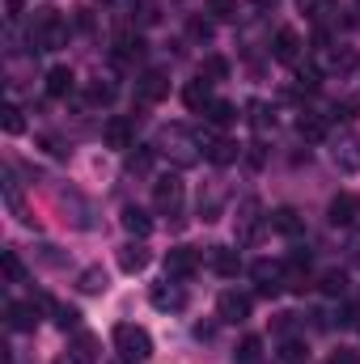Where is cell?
I'll use <instances>...</instances> for the list:
<instances>
[{"label": "cell", "mask_w": 360, "mask_h": 364, "mask_svg": "<svg viewBox=\"0 0 360 364\" xmlns=\"http://www.w3.org/2000/svg\"><path fill=\"white\" fill-rule=\"evenodd\" d=\"M68 43V21L55 9H38L30 17V47L34 51H60Z\"/></svg>", "instance_id": "1"}, {"label": "cell", "mask_w": 360, "mask_h": 364, "mask_svg": "<svg viewBox=\"0 0 360 364\" xmlns=\"http://www.w3.org/2000/svg\"><path fill=\"white\" fill-rule=\"evenodd\" d=\"M157 149L162 153H170L174 157V166H195L199 161V149H203V136H195V132H186L182 123H174V127H166L162 132V140H157Z\"/></svg>", "instance_id": "2"}, {"label": "cell", "mask_w": 360, "mask_h": 364, "mask_svg": "<svg viewBox=\"0 0 360 364\" xmlns=\"http://www.w3.org/2000/svg\"><path fill=\"white\" fill-rule=\"evenodd\" d=\"M110 339H115V348H119V356H123V360H136V364H140V360H149V356H153V335H149L144 326L119 322Z\"/></svg>", "instance_id": "3"}, {"label": "cell", "mask_w": 360, "mask_h": 364, "mask_svg": "<svg viewBox=\"0 0 360 364\" xmlns=\"http://www.w3.org/2000/svg\"><path fill=\"white\" fill-rule=\"evenodd\" d=\"M331 161H335L344 174H360V136L356 132H339V136H335Z\"/></svg>", "instance_id": "4"}, {"label": "cell", "mask_w": 360, "mask_h": 364, "mask_svg": "<svg viewBox=\"0 0 360 364\" xmlns=\"http://www.w3.org/2000/svg\"><path fill=\"white\" fill-rule=\"evenodd\" d=\"M153 203L166 216H182V182L179 178H157L153 182Z\"/></svg>", "instance_id": "5"}, {"label": "cell", "mask_w": 360, "mask_h": 364, "mask_svg": "<svg viewBox=\"0 0 360 364\" xmlns=\"http://www.w3.org/2000/svg\"><path fill=\"white\" fill-rule=\"evenodd\" d=\"M250 275H255V284H259L263 296H280V292H284V267H280V263L259 259V263H250Z\"/></svg>", "instance_id": "6"}, {"label": "cell", "mask_w": 360, "mask_h": 364, "mask_svg": "<svg viewBox=\"0 0 360 364\" xmlns=\"http://www.w3.org/2000/svg\"><path fill=\"white\" fill-rule=\"evenodd\" d=\"M102 140H106V149H136V123L123 119V114H115V119H106Z\"/></svg>", "instance_id": "7"}, {"label": "cell", "mask_w": 360, "mask_h": 364, "mask_svg": "<svg viewBox=\"0 0 360 364\" xmlns=\"http://www.w3.org/2000/svg\"><path fill=\"white\" fill-rule=\"evenodd\" d=\"M216 318L229 322V326L246 322V318H250V296H246V292H221V301H216Z\"/></svg>", "instance_id": "8"}, {"label": "cell", "mask_w": 360, "mask_h": 364, "mask_svg": "<svg viewBox=\"0 0 360 364\" xmlns=\"http://www.w3.org/2000/svg\"><path fill=\"white\" fill-rule=\"evenodd\" d=\"M195 272H199V250L174 246V250L166 255V275H170V279H191Z\"/></svg>", "instance_id": "9"}, {"label": "cell", "mask_w": 360, "mask_h": 364, "mask_svg": "<svg viewBox=\"0 0 360 364\" xmlns=\"http://www.w3.org/2000/svg\"><path fill=\"white\" fill-rule=\"evenodd\" d=\"M149 301H153V309H162V314H179V309H186V292H182L179 284H153L149 288Z\"/></svg>", "instance_id": "10"}, {"label": "cell", "mask_w": 360, "mask_h": 364, "mask_svg": "<svg viewBox=\"0 0 360 364\" xmlns=\"http://www.w3.org/2000/svg\"><path fill=\"white\" fill-rule=\"evenodd\" d=\"M203 157H208L212 166H233V161L242 157V149H238V140H229V136H203Z\"/></svg>", "instance_id": "11"}, {"label": "cell", "mask_w": 360, "mask_h": 364, "mask_svg": "<svg viewBox=\"0 0 360 364\" xmlns=\"http://www.w3.org/2000/svg\"><path fill=\"white\" fill-rule=\"evenodd\" d=\"M271 55H275L280 64H297V60H301V34H297L292 26L275 30V38H271Z\"/></svg>", "instance_id": "12"}, {"label": "cell", "mask_w": 360, "mask_h": 364, "mask_svg": "<svg viewBox=\"0 0 360 364\" xmlns=\"http://www.w3.org/2000/svg\"><path fill=\"white\" fill-rule=\"evenodd\" d=\"M280 267H284V288H297L301 292L309 284V250H292Z\"/></svg>", "instance_id": "13"}, {"label": "cell", "mask_w": 360, "mask_h": 364, "mask_svg": "<svg viewBox=\"0 0 360 364\" xmlns=\"http://www.w3.org/2000/svg\"><path fill=\"white\" fill-rule=\"evenodd\" d=\"M136 97L144 102V106H153V102H162V97H170V77L166 73H144L140 81H136Z\"/></svg>", "instance_id": "14"}, {"label": "cell", "mask_w": 360, "mask_h": 364, "mask_svg": "<svg viewBox=\"0 0 360 364\" xmlns=\"http://www.w3.org/2000/svg\"><path fill=\"white\" fill-rule=\"evenodd\" d=\"M119 220H123V229H127L136 242H144V237L153 233V216H149L144 208H136V203H127V208L119 212Z\"/></svg>", "instance_id": "15"}, {"label": "cell", "mask_w": 360, "mask_h": 364, "mask_svg": "<svg viewBox=\"0 0 360 364\" xmlns=\"http://www.w3.org/2000/svg\"><path fill=\"white\" fill-rule=\"evenodd\" d=\"M149 259H153V255H149L144 242H127V246L119 250V267H123L127 275H140L144 267H149Z\"/></svg>", "instance_id": "16"}, {"label": "cell", "mask_w": 360, "mask_h": 364, "mask_svg": "<svg viewBox=\"0 0 360 364\" xmlns=\"http://www.w3.org/2000/svg\"><path fill=\"white\" fill-rule=\"evenodd\" d=\"M182 102H186L191 110H208V106L216 102V97H212V81H208V77H195V81H186Z\"/></svg>", "instance_id": "17"}, {"label": "cell", "mask_w": 360, "mask_h": 364, "mask_svg": "<svg viewBox=\"0 0 360 364\" xmlns=\"http://www.w3.org/2000/svg\"><path fill=\"white\" fill-rule=\"evenodd\" d=\"M208 263H212V272L225 275V279H233V275L242 272V259H238V250H225V246H212V250H208Z\"/></svg>", "instance_id": "18"}, {"label": "cell", "mask_w": 360, "mask_h": 364, "mask_svg": "<svg viewBox=\"0 0 360 364\" xmlns=\"http://www.w3.org/2000/svg\"><path fill=\"white\" fill-rule=\"evenodd\" d=\"M140 55H144V38L132 34V30H123V34L115 38V60H119V64H136Z\"/></svg>", "instance_id": "19"}, {"label": "cell", "mask_w": 360, "mask_h": 364, "mask_svg": "<svg viewBox=\"0 0 360 364\" xmlns=\"http://www.w3.org/2000/svg\"><path fill=\"white\" fill-rule=\"evenodd\" d=\"M322 64H327V73L348 77V73L356 68V51H352V47H327V51H322Z\"/></svg>", "instance_id": "20"}, {"label": "cell", "mask_w": 360, "mask_h": 364, "mask_svg": "<svg viewBox=\"0 0 360 364\" xmlns=\"http://www.w3.org/2000/svg\"><path fill=\"white\" fill-rule=\"evenodd\" d=\"M238 237L250 246L259 237V203L255 199H242V216H238Z\"/></svg>", "instance_id": "21"}, {"label": "cell", "mask_w": 360, "mask_h": 364, "mask_svg": "<svg viewBox=\"0 0 360 364\" xmlns=\"http://www.w3.org/2000/svg\"><path fill=\"white\" fill-rule=\"evenodd\" d=\"M327 220H331L335 229H339V225H352V220H356V199H352V195H335L331 208H327Z\"/></svg>", "instance_id": "22"}, {"label": "cell", "mask_w": 360, "mask_h": 364, "mask_svg": "<svg viewBox=\"0 0 360 364\" xmlns=\"http://www.w3.org/2000/svg\"><path fill=\"white\" fill-rule=\"evenodd\" d=\"M268 225L275 233H284V237H297L301 233V216H297V208H275L268 216Z\"/></svg>", "instance_id": "23"}, {"label": "cell", "mask_w": 360, "mask_h": 364, "mask_svg": "<svg viewBox=\"0 0 360 364\" xmlns=\"http://www.w3.org/2000/svg\"><path fill=\"white\" fill-rule=\"evenodd\" d=\"M297 132H301V140L318 144V140H327V119H322V114H314V110H305V114L297 119Z\"/></svg>", "instance_id": "24"}, {"label": "cell", "mask_w": 360, "mask_h": 364, "mask_svg": "<svg viewBox=\"0 0 360 364\" xmlns=\"http://www.w3.org/2000/svg\"><path fill=\"white\" fill-rule=\"evenodd\" d=\"M9 326H13V331H34V326H38V301H30V305H9Z\"/></svg>", "instance_id": "25"}, {"label": "cell", "mask_w": 360, "mask_h": 364, "mask_svg": "<svg viewBox=\"0 0 360 364\" xmlns=\"http://www.w3.org/2000/svg\"><path fill=\"white\" fill-rule=\"evenodd\" d=\"M203 119H208L212 127H229V123H238V106H233V102H225V97H216V102L203 110Z\"/></svg>", "instance_id": "26"}, {"label": "cell", "mask_w": 360, "mask_h": 364, "mask_svg": "<svg viewBox=\"0 0 360 364\" xmlns=\"http://www.w3.org/2000/svg\"><path fill=\"white\" fill-rule=\"evenodd\" d=\"M73 90H77L73 68H51V73H47V93H51V97H68Z\"/></svg>", "instance_id": "27"}, {"label": "cell", "mask_w": 360, "mask_h": 364, "mask_svg": "<svg viewBox=\"0 0 360 364\" xmlns=\"http://www.w3.org/2000/svg\"><path fill=\"white\" fill-rule=\"evenodd\" d=\"M153 161H157V149L136 144V149L127 153V174H149V170H153Z\"/></svg>", "instance_id": "28"}, {"label": "cell", "mask_w": 360, "mask_h": 364, "mask_svg": "<svg viewBox=\"0 0 360 364\" xmlns=\"http://www.w3.org/2000/svg\"><path fill=\"white\" fill-rule=\"evenodd\" d=\"M106 284H110V279H106L102 267H85V272L77 275V288H81L85 296H102V292H106Z\"/></svg>", "instance_id": "29"}, {"label": "cell", "mask_w": 360, "mask_h": 364, "mask_svg": "<svg viewBox=\"0 0 360 364\" xmlns=\"http://www.w3.org/2000/svg\"><path fill=\"white\" fill-rule=\"evenodd\" d=\"M318 81H322V73H318V68H305V64H297L288 93H314V90H318Z\"/></svg>", "instance_id": "30"}, {"label": "cell", "mask_w": 360, "mask_h": 364, "mask_svg": "<svg viewBox=\"0 0 360 364\" xmlns=\"http://www.w3.org/2000/svg\"><path fill=\"white\" fill-rule=\"evenodd\" d=\"M233 360H238V364H259V360H263V339H259V335H246V339L238 343Z\"/></svg>", "instance_id": "31"}, {"label": "cell", "mask_w": 360, "mask_h": 364, "mask_svg": "<svg viewBox=\"0 0 360 364\" xmlns=\"http://www.w3.org/2000/svg\"><path fill=\"white\" fill-rule=\"evenodd\" d=\"M73 364H97V339H93V335H77V343H73Z\"/></svg>", "instance_id": "32"}, {"label": "cell", "mask_w": 360, "mask_h": 364, "mask_svg": "<svg viewBox=\"0 0 360 364\" xmlns=\"http://www.w3.org/2000/svg\"><path fill=\"white\" fill-rule=\"evenodd\" d=\"M203 13H212V21H238V0H203Z\"/></svg>", "instance_id": "33"}, {"label": "cell", "mask_w": 360, "mask_h": 364, "mask_svg": "<svg viewBox=\"0 0 360 364\" xmlns=\"http://www.w3.org/2000/svg\"><path fill=\"white\" fill-rule=\"evenodd\" d=\"M0 272H4V279H9V284H21V275H26V267H21V255H17V250H4V255H0Z\"/></svg>", "instance_id": "34"}, {"label": "cell", "mask_w": 360, "mask_h": 364, "mask_svg": "<svg viewBox=\"0 0 360 364\" xmlns=\"http://www.w3.org/2000/svg\"><path fill=\"white\" fill-rule=\"evenodd\" d=\"M250 123H255V132H268V127H275V110L268 102H250Z\"/></svg>", "instance_id": "35"}, {"label": "cell", "mask_w": 360, "mask_h": 364, "mask_svg": "<svg viewBox=\"0 0 360 364\" xmlns=\"http://www.w3.org/2000/svg\"><path fill=\"white\" fill-rule=\"evenodd\" d=\"M199 77H208L212 85H216V81H225V77H229V60H225V55H208V60H203V73H199Z\"/></svg>", "instance_id": "36"}, {"label": "cell", "mask_w": 360, "mask_h": 364, "mask_svg": "<svg viewBox=\"0 0 360 364\" xmlns=\"http://www.w3.org/2000/svg\"><path fill=\"white\" fill-rule=\"evenodd\" d=\"M297 9H301L305 17H314V21H327L335 4H331V0H297Z\"/></svg>", "instance_id": "37"}, {"label": "cell", "mask_w": 360, "mask_h": 364, "mask_svg": "<svg viewBox=\"0 0 360 364\" xmlns=\"http://www.w3.org/2000/svg\"><path fill=\"white\" fill-rule=\"evenodd\" d=\"M356 110H360V102H356V97H344V102H331V114H327V119L352 123V119H356Z\"/></svg>", "instance_id": "38"}, {"label": "cell", "mask_w": 360, "mask_h": 364, "mask_svg": "<svg viewBox=\"0 0 360 364\" xmlns=\"http://www.w3.org/2000/svg\"><path fill=\"white\" fill-rule=\"evenodd\" d=\"M322 292H327V296H344V292H348V275L339 272V267L327 272L322 275Z\"/></svg>", "instance_id": "39"}, {"label": "cell", "mask_w": 360, "mask_h": 364, "mask_svg": "<svg viewBox=\"0 0 360 364\" xmlns=\"http://www.w3.org/2000/svg\"><path fill=\"white\" fill-rule=\"evenodd\" d=\"M186 34H191L195 43H208V38H212V17H191V21H186Z\"/></svg>", "instance_id": "40"}, {"label": "cell", "mask_w": 360, "mask_h": 364, "mask_svg": "<svg viewBox=\"0 0 360 364\" xmlns=\"http://www.w3.org/2000/svg\"><path fill=\"white\" fill-rule=\"evenodd\" d=\"M305 356H309V352H305V343H297V339H288V343L280 348V360L284 364H305Z\"/></svg>", "instance_id": "41"}, {"label": "cell", "mask_w": 360, "mask_h": 364, "mask_svg": "<svg viewBox=\"0 0 360 364\" xmlns=\"http://www.w3.org/2000/svg\"><path fill=\"white\" fill-rule=\"evenodd\" d=\"M136 21H140V26H157V21H162V4H157V0H140Z\"/></svg>", "instance_id": "42"}, {"label": "cell", "mask_w": 360, "mask_h": 364, "mask_svg": "<svg viewBox=\"0 0 360 364\" xmlns=\"http://www.w3.org/2000/svg\"><path fill=\"white\" fill-rule=\"evenodd\" d=\"M0 114H4V119H0V127H4L9 136H17V132L26 127V119H21V110H17V106H4Z\"/></svg>", "instance_id": "43"}, {"label": "cell", "mask_w": 360, "mask_h": 364, "mask_svg": "<svg viewBox=\"0 0 360 364\" xmlns=\"http://www.w3.org/2000/svg\"><path fill=\"white\" fill-rule=\"evenodd\" d=\"M90 102H97V106L115 102V85H110V81H93L90 85Z\"/></svg>", "instance_id": "44"}, {"label": "cell", "mask_w": 360, "mask_h": 364, "mask_svg": "<svg viewBox=\"0 0 360 364\" xmlns=\"http://www.w3.org/2000/svg\"><path fill=\"white\" fill-rule=\"evenodd\" d=\"M55 322L68 331V326H77V322H81V314H77L73 305H55Z\"/></svg>", "instance_id": "45"}, {"label": "cell", "mask_w": 360, "mask_h": 364, "mask_svg": "<svg viewBox=\"0 0 360 364\" xmlns=\"http://www.w3.org/2000/svg\"><path fill=\"white\" fill-rule=\"evenodd\" d=\"M292 318L297 314H275V335H288L292 331Z\"/></svg>", "instance_id": "46"}, {"label": "cell", "mask_w": 360, "mask_h": 364, "mask_svg": "<svg viewBox=\"0 0 360 364\" xmlns=\"http://www.w3.org/2000/svg\"><path fill=\"white\" fill-rule=\"evenodd\" d=\"M331 364H360V360H356V352H348V348H339V352L331 356Z\"/></svg>", "instance_id": "47"}, {"label": "cell", "mask_w": 360, "mask_h": 364, "mask_svg": "<svg viewBox=\"0 0 360 364\" xmlns=\"http://www.w3.org/2000/svg\"><path fill=\"white\" fill-rule=\"evenodd\" d=\"M348 250H352V259L360 263V237H352V246H348Z\"/></svg>", "instance_id": "48"}, {"label": "cell", "mask_w": 360, "mask_h": 364, "mask_svg": "<svg viewBox=\"0 0 360 364\" xmlns=\"http://www.w3.org/2000/svg\"><path fill=\"white\" fill-rule=\"evenodd\" d=\"M255 4H259V9H268V4H275V0H255Z\"/></svg>", "instance_id": "49"}, {"label": "cell", "mask_w": 360, "mask_h": 364, "mask_svg": "<svg viewBox=\"0 0 360 364\" xmlns=\"http://www.w3.org/2000/svg\"><path fill=\"white\" fill-rule=\"evenodd\" d=\"M356 13H360V0H356Z\"/></svg>", "instance_id": "50"}]
</instances>
